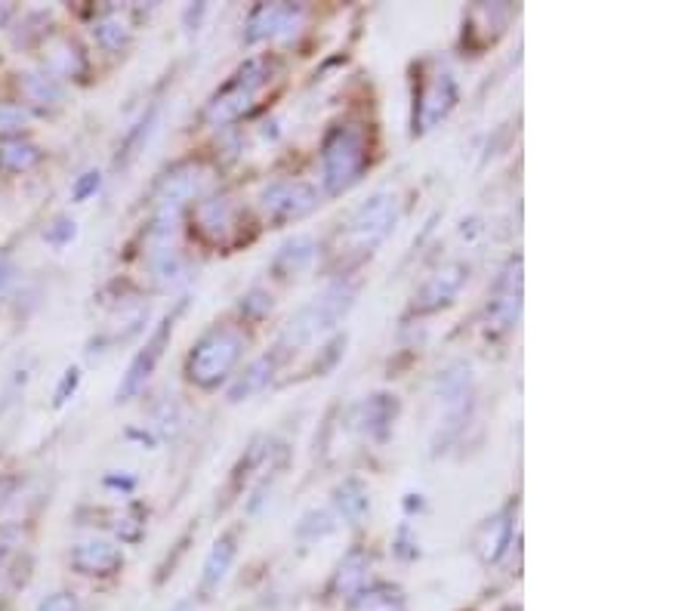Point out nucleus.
I'll list each match as a JSON object with an SVG mask.
<instances>
[{
	"label": "nucleus",
	"mask_w": 694,
	"mask_h": 611,
	"mask_svg": "<svg viewBox=\"0 0 694 611\" xmlns=\"http://www.w3.org/2000/svg\"><path fill=\"white\" fill-rule=\"evenodd\" d=\"M238 349H241V340L232 334V331H213L207 334L198 349L192 352V377L201 380V383H216L219 377H223L238 358Z\"/></svg>",
	"instance_id": "nucleus-1"
},
{
	"label": "nucleus",
	"mask_w": 694,
	"mask_h": 611,
	"mask_svg": "<svg viewBox=\"0 0 694 611\" xmlns=\"http://www.w3.org/2000/svg\"><path fill=\"white\" fill-rule=\"evenodd\" d=\"M170 331H173V321L167 318V321H161V328L155 331V337L149 340V346H145L136 358H133V365H130V371H127V377H124V383H121V389H118V399L130 392H136L139 386H142V380H149V374L155 371V365H158V358H161V346L167 343V337H170Z\"/></svg>",
	"instance_id": "nucleus-2"
},
{
	"label": "nucleus",
	"mask_w": 694,
	"mask_h": 611,
	"mask_svg": "<svg viewBox=\"0 0 694 611\" xmlns=\"http://www.w3.org/2000/svg\"><path fill=\"white\" fill-rule=\"evenodd\" d=\"M75 565L84 571V574H108V571H115L121 565V553L112 547V544H105V541H87V544H78L75 550Z\"/></svg>",
	"instance_id": "nucleus-3"
},
{
	"label": "nucleus",
	"mask_w": 694,
	"mask_h": 611,
	"mask_svg": "<svg viewBox=\"0 0 694 611\" xmlns=\"http://www.w3.org/2000/svg\"><path fill=\"white\" fill-rule=\"evenodd\" d=\"M340 149H327V161H337L340 158V167L331 170V183L340 186L346 183V179H352L361 167V146H358V136L352 133H340Z\"/></svg>",
	"instance_id": "nucleus-4"
},
{
	"label": "nucleus",
	"mask_w": 694,
	"mask_h": 611,
	"mask_svg": "<svg viewBox=\"0 0 694 611\" xmlns=\"http://www.w3.org/2000/svg\"><path fill=\"white\" fill-rule=\"evenodd\" d=\"M38 158H41V152L34 146H28V142H22V139H13V142H4V146H0V170H4V173L28 170Z\"/></svg>",
	"instance_id": "nucleus-5"
},
{
	"label": "nucleus",
	"mask_w": 694,
	"mask_h": 611,
	"mask_svg": "<svg viewBox=\"0 0 694 611\" xmlns=\"http://www.w3.org/2000/svg\"><path fill=\"white\" fill-rule=\"evenodd\" d=\"M96 38H99V44L108 47V50L121 47V44L127 41L124 22H121V19H105V22H99V25H96Z\"/></svg>",
	"instance_id": "nucleus-6"
},
{
	"label": "nucleus",
	"mask_w": 694,
	"mask_h": 611,
	"mask_svg": "<svg viewBox=\"0 0 694 611\" xmlns=\"http://www.w3.org/2000/svg\"><path fill=\"white\" fill-rule=\"evenodd\" d=\"M38 611H78V602L71 599V596H65V593H56L47 602H41Z\"/></svg>",
	"instance_id": "nucleus-7"
},
{
	"label": "nucleus",
	"mask_w": 694,
	"mask_h": 611,
	"mask_svg": "<svg viewBox=\"0 0 694 611\" xmlns=\"http://www.w3.org/2000/svg\"><path fill=\"white\" fill-rule=\"evenodd\" d=\"M78 380H81V377H78V371H75V368H71V371H65V380H62V389L56 392V405H62V402H65V392H68V389H71V392H75V386H78Z\"/></svg>",
	"instance_id": "nucleus-8"
},
{
	"label": "nucleus",
	"mask_w": 694,
	"mask_h": 611,
	"mask_svg": "<svg viewBox=\"0 0 694 611\" xmlns=\"http://www.w3.org/2000/svg\"><path fill=\"white\" fill-rule=\"evenodd\" d=\"M93 189H99V173H84V179H81V186L75 189V195H78V198H87Z\"/></svg>",
	"instance_id": "nucleus-9"
},
{
	"label": "nucleus",
	"mask_w": 694,
	"mask_h": 611,
	"mask_svg": "<svg viewBox=\"0 0 694 611\" xmlns=\"http://www.w3.org/2000/svg\"><path fill=\"white\" fill-rule=\"evenodd\" d=\"M7 550H10V541H7V534H0V559L7 556Z\"/></svg>",
	"instance_id": "nucleus-10"
},
{
	"label": "nucleus",
	"mask_w": 694,
	"mask_h": 611,
	"mask_svg": "<svg viewBox=\"0 0 694 611\" xmlns=\"http://www.w3.org/2000/svg\"><path fill=\"white\" fill-rule=\"evenodd\" d=\"M4 281H7V257L0 254V284H4Z\"/></svg>",
	"instance_id": "nucleus-11"
}]
</instances>
